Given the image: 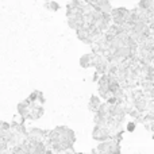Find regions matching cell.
<instances>
[{"mask_svg":"<svg viewBox=\"0 0 154 154\" xmlns=\"http://www.w3.org/2000/svg\"><path fill=\"white\" fill-rule=\"evenodd\" d=\"M128 15H130V10L125 7H120V8H112L111 14V22L114 26H125L126 22L128 19Z\"/></svg>","mask_w":154,"mask_h":154,"instance_id":"obj_1","label":"cell"},{"mask_svg":"<svg viewBox=\"0 0 154 154\" xmlns=\"http://www.w3.org/2000/svg\"><path fill=\"white\" fill-rule=\"evenodd\" d=\"M92 138L99 142H106V141H109V139L112 138V135L107 127L95 126V128H93V131H92Z\"/></svg>","mask_w":154,"mask_h":154,"instance_id":"obj_2","label":"cell"},{"mask_svg":"<svg viewBox=\"0 0 154 154\" xmlns=\"http://www.w3.org/2000/svg\"><path fill=\"white\" fill-rule=\"evenodd\" d=\"M95 61H96V53H87L84 56H81L80 58V66L81 68H91L95 65Z\"/></svg>","mask_w":154,"mask_h":154,"instance_id":"obj_3","label":"cell"},{"mask_svg":"<svg viewBox=\"0 0 154 154\" xmlns=\"http://www.w3.org/2000/svg\"><path fill=\"white\" fill-rule=\"evenodd\" d=\"M30 107H31V103L29 100H23L18 104V114L22 116V119H29V114H30Z\"/></svg>","mask_w":154,"mask_h":154,"instance_id":"obj_4","label":"cell"},{"mask_svg":"<svg viewBox=\"0 0 154 154\" xmlns=\"http://www.w3.org/2000/svg\"><path fill=\"white\" fill-rule=\"evenodd\" d=\"M138 10L146 14L153 12V0H139Z\"/></svg>","mask_w":154,"mask_h":154,"instance_id":"obj_5","label":"cell"},{"mask_svg":"<svg viewBox=\"0 0 154 154\" xmlns=\"http://www.w3.org/2000/svg\"><path fill=\"white\" fill-rule=\"evenodd\" d=\"M101 101H100V97L99 96H92V97L89 99V103H88V108L91 109L92 112H96L99 109V107H100Z\"/></svg>","mask_w":154,"mask_h":154,"instance_id":"obj_6","label":"cell"},{"mask_svg":"<svg viewBox=\"0 0 154 154\" xmlns=\"http://www.w3.org/2000/svg\"><path fill=\"white\" fill-rule=\"evenodd\" d=\"M45 7L50 11H58L60 10V4L56 3L54 0H48V2L45 3Z\"/></svg>","mask_w":154,"mask_h":154,"instance_id":"obj_7","label":"cell"},{"mask_svg":"<svg viewBox=\"0 0 154 154\" xmlns=\"http://www.w3.org/2000/svg\"><path fill=\"white\" fill-rule=\"evenodd\" d=\"M135 126H137L135 122H130L127 125V131H134V130H135Z\"/></svg>","mask_w":154,"mask_h":154,"instance_id":"obj_8","label":"cell"}]
</instances>
